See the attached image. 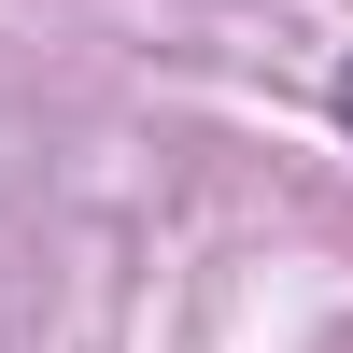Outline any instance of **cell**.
<instances>
[{
  "mask_svg": "<svg viewBox=\"0 0 353 353\" xmlns=\"http://www.w3.org/2000/svg\"><path fill=\"white\" fill-rule=\"evenodd\" d=\"M325 113H339V141H353V57H339V85H325Z\"/></svg>",
  "mask_w": 353,
  "mask_h": 353,
  "instance_id": "1",
  "label": "cell"
}]
</instances>
